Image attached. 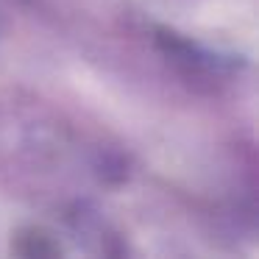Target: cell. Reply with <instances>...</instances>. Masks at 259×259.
Listing matches in <instances>:
<instances>
[{"label": "cell", "instance_id": "cell-1", "mask_svg": "<svg viewBox=\"0 0 259 259\" xmlns=\"http://www.w3.org/2000/svg\"><path fill=\"white\" fill-rule=\"evenodd\" d=\"M14 251L20 256H56L59 253V245L39 229H25L17 234L14 240Z\"/></svg>", "mask_w": 259, "mask_h": 259}]
</instances>
